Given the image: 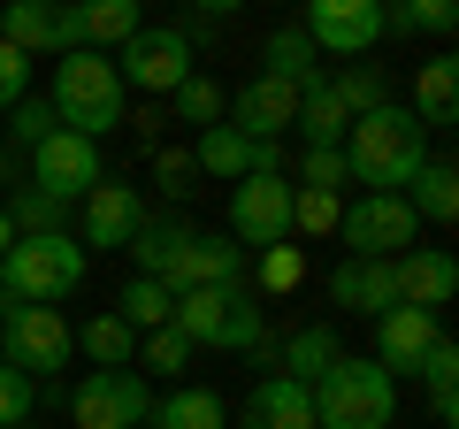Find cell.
<instances>
[{
  "mask_svg": "<svg viewBox=\"0 0 459 429\" xmlns=\"http://www.w3.org/2000/svg\"><path fill=\"white\" fill-rule=\"evenodd\" d=\"M421 162H429V131L413 123V108H398V100L352 116V131H344V169H352L368 192H406V177Z\"/></svg>",
  "mask_w": 459,
  "mask_h": 429,
  "instance_id": "1",
  "label": "cell"
},
{
  "mask_svg": "<svg viewBox=\"0 0 459 429\" xmlns=\"http://www.w3.org/2000/svg\"><path fill=\"white\" fill-rule=\"evenodd\" d=\"M307 391H314V429H391L398 422V376L376 368L368 353H337Z\"/></svg>",
  "mask_w": 459,
  "mask_h": 429,
  "instance_id": "2",
  "label": "cell"
},
{
  "mask_svg": "<svg viewBox=\"0 0 459 429\" xmlns=\"http://www.w3.org/2000/svg\"><path fill=\"white\" fill-rule=\"evenodd\" d=\"M123 92L131 84L115 77V54H92V47H77V54H62L54 62V123L62 131H77V138H108L115 123H123Z\"/></svg>",
  "mask_w": 459,
  "mask_h": 429,
  "instance_id": "3",
  "label": "cell"
},
{
  "mask_svg": "<svg viewBox=\"0 0 459 429\" xmlns=\"http://www.w3.org/2000/svg\"><path fill=\"white\" fill-rule=\"evenodd\" d=\"M84 284V246L69 231L47 238H16L0 253V299H31V307H62L69 292Z\"/></svg>",
  "mask_w": 459,
  "mask_h": 429,
  "instance_id": "4",
  "label": "cell"
},
{
  "mask_svg": "<svg viewBox=\"0 0 459 429\" xmlns=\"http://www.w3.org/2000/svg\"><path fill=\"white\" fill-rule=\"evenodd\" d=\"M192 346L214 353H261L268 346V322H261V299H246L238 284H199V292H177V314H169Z\"/></svg>",
  "mask_w": 459,
  "mask_h": 429,
  "instance_id": "5",
  "label": "cell"
},
{
  "mask_svg": "<svg viewBox=\"0 0 459 429\" xmlns=\"http://www.w3.org/2000/svg\"><path fill=\"white\" fill-rule=\"evenodd\" d=\"M69 353H77V330L62 322V307H31V299H0V361L23 368V376H47L54 368H69Z\"/></svg>",
  "mask_w": 459,
  "mask_h": 429,
  "instance_id": "6",
  "label": "cell"
},
{
  "mask_svg": "<svg viewBox=\"0 0 459 429\" xmlns=\"http://www.w3.org/2000/svg\"><path fill=\"white\" fill-rule=\"evenodd\" d=\"M153 414V383L138 368H92L69 391V422L77 429H138Z\"/></svg>",
  "mask_w": 459,
  "mask_h": 429,
  "instance_id": "7",
  "label": "cell"
},
{
  "mask_svg": "<svg viewBox=\"0 0 459 429\" xmlns=\"http://www.w3.org/2000/svg\"><path fill=\"white\" fill-rule=\"evenodd\" d=\"M230 238L238 246H283L291 238V177L283 169H253L230 184Z\"/></svg>",
  "mask_w": 459,
  "mask_h": 429,
  "instance_id": "8",
  "label": "cell"
},
{
  "mask_svg": "<svg viewBox=\"0 0 459 429\" xmlns=\"http://www.w3.org/2000/svg\"><path fill=\"white\" fill-rule=\"evenodd\" d=\"M337 231H344V246L360 253V261H398V253L413 246V231H421V214H413L398 192H360L337 214Z\"/></svg>",
  "mask_w": 459,
  "mask_h": 429,
  "instance_id": "9",
  "label": "cell"
},
{
  "mask_svg": "<svg viewBox=\"0 0 459 429\" xmlns=\"http://www.w3.org/2000/svg\"><path fill=\"white\" fill-rule=\"evenodd\" d=\"M0 39L16 54H77L84 47V23H77V0H0Z\"/></svg>",
  "mask_w": 459,
  "mask_h": 429,
  "instance_id": "10",
  "label": "cell"
},
{
  "mask_svg": "<svg viewBox=\"0 0 459 429\" xmlns=\"http://www.w3.org/2000/svg\"><path fill=\"white\" fill-rule=\"evenodd\" d=\"M100 177H108V169H100V138H77V131L54 123V131L31 146V184H39V192H54V199H69V207H77Z\"/></svg>",
  "mask_w": 459,
  "mask_h": 429,
  "instance_id": "11",
  "label": "cell"
},
{
  "mask_svg": "<svg viewBox=\"0 0 459 429\" xmlns=\"http://www.w3.org/2000/svg\"><path fill=\"white\" fill-rule=\"evenodd\" d=\"M299 31L314 39V54L360 62V54L383 39V0H307V23H299Z\"/></svg>",
  "mask_w": 459,
  "mask_h": 429,
  "instance_id": "12",
  "label": "cell"
},
{
  "mask_svg": "<svg viewBox=\"0 0 459 429\" xmlns=\"http://www.w3.org/2000/svg\"><path fill=\"white\" fill-rule=\"evenodd\" d=\"M115 77L138 92H177L192 77V39L184 31H138L131 47H115Z\"/></svg>",
  "mask_w": 459,
  "mask_h": 429,
  "instance_id": "13",
  "label": "cell"
},
{
  "mask_svg": "<svg viewBox=\"0 0 459 429\" xmlns=\"http://www.w3.org/2000/svg\"><path fill=\"white\" fill-rule=\"evenodd\" d=\"M238 276H246V246H230V231H192L177 253H169V268H161L169 299L199 292V284H238Z\"/></svg>",
  "mask_w": 459,
  "mask_h": 429,
  "instance_id": "14",
  "label": "cell"
},
{
  "mask_svg": "<svg viewBox=\"0 0 459 429\" xmlns=\"http://www.w3.org/2000/svg\"><path fill=\"white\" fill-rule=\"evenodd\" d=\"M138 223H146V207H138V192L131 184H115V177H100L92 192L77 199V246H131L138 238Z\"/></svg>",
  "mask_w": 459,
  "mask_h": 429,
  "instance_id": "15",
  "label": "cell"
},
{
  "mask_svg": "<svg viewBox=\"0 0 459 429\" xmlns=\"http://www.w3.org/2000/svg\"><path fill=\"white\" fill-rule=\"evenodd\" d=\"M192 169L214 177V184H238V177H253V169H283V162H276V138H246L238 123H207L199 146H192Z\"/></svg>",
  "mask_w": 459,
  "mask_h": 429,
  "instance_id": "16",
  "label": "cell"
},
{
  "mask_svg": "<svg viewBox=\"0 0 459 429\" xmlns=\"http://www.w3.org/2000/svg\"><path fill=\"white\" fill-rule=\"evenodd\" d=\"M437 314L429 307H383L376 314V353H368V361L376 368H391V376H421V353L437 346Z\"/></svg>",
  "mask_w": 459,
  "mask_h": 429,
  "instance_id": "17",
  "label": "cell"
},
{
  "mask_svg": "<svg viewBox=\"0 0 459 429\" xmlns=\"http://www.w3.org/2000/svg\"><path fill=\"white\" fill-rule=\"evenodd\" d=\"M230 123H238V131L246 138H283L299 123V84H283V77H246L238 84V92H230Z\"/></svg>",
  "mask_w": 459,
  "mask_h": 429,
  "instance_id": "18",
  "label": "cell"
},
{
  "mask_svg": "<svg viewBox=\"0 0 459 429\" xmlns=\"http://www.w3.org/2000/svg\"><path fill=\"white\" fill-rule=\"evenodd\" d=\"M391 276H398V307H452V292H459V253H444V246H406L391 261Z\"/></svg>",
  "mask_w": 459,
  "mask_h": 429,
  "instance_id": "19",
  "label": "cell"
},
{
  "mask_svg": "<svg viewBox=\"0 0 459 429\" xmlns=\"http://www.w3.org/2000/svg\"><path fill=\"white\" fill-rule=\"evenodd\" d=\"M329 307H352V314H368L376 322L383 307H398V276H391V261H337L329 268Z\"/></svg>",
  "mask_w": 459,
  "mask_h": 429,
  "instance_id": "20",
  "label": "cell"
},
{
  "mask_svg": "<svg viewBox=\"0 0 459 429\" xmlns=\"http://www.w3.org/2000/svg\"><path fill=\"white\" fill-rule=\"evenodd\" d=\"M246 429H314V391L299 376H261L246 391Z\"/></svg>",
  "mask_w": 459,
  "mask_h": 429,
  "instance_id": "21",
  "label": "cell"
},
{
  "mask_svg": "<svg viewBox=\"0 0 459 429\" xmlns=\"http://www.w3.org/2000/svg\"><path fill=\"white\" fill-rule=\"evenodd\" d=\"M452 116H459V62L437 54V62H421V77H413V123H421V131H452Z\"/></svg>",
  "mask_w": 459,
  "mask_h": 429,
  "instance_id": "22",
  "label": "cell"
},
{
  "mask_svg": "<svg viewBox=\"0 0 459 429\" xmlns=\"http://www.w3.org/2000/svg\"><path fill=\"white\" fill-rule=\"evenodd\" d=\"M77 23H84V47L92 54H115V47H131L146 31L138 0H77Z\"/></svg>",
  "mask_w": 459,
  "mask_h": 429,
  "instance_id": "23",
  "label": "cell"
},
{
  "mask_svg": "<svg viewBox=\"0 0 459 429\" xmlns=\"http://www.w3.org/2000/svg\"><path fill=\"white\" fill-rule=\"evenodd\" d=\"M398 199H406V207L421 214V223H452V214H459V169L429 153V162L406 177V192H398Z\"/></svg>",
  "mask_w": 459,
  "mask_h": 429,
  "instance_id": "24",
  "label": "cell"
},
{
  "mask_svg": "<svg viewBox=\"0 0 459 429\" xmlns=\"http://www.w3.org/2000/svg\"><path fill=\"white\" fill-rule=\"evenodd\" d=\"M452 39L459 31V0H383V39Z\"/></svg>",
  "mask_w": 459,
  "mask_h": 429,
  "instance_id": "25",
  "label": "cell"
},
{
  "mask_svg": "<svg viewBox=\"0 0 459 429\" xmlns=\"http://www.w3.org/2000/svg\"><path fill=\"white\" fill-rule=\"evenodd\" d=\"M153 429H230V407L214 391H199V383H177L169 398H153V414H146Z\"/></svg>",
  "mask_w": 459,
  "mask_h": 429,
  "instance_id": "26",
  "label": "cell"
},
{
  "mask_svg": "<svg viewBox=\"0 0 459 429\" xmlns=\"http://www.w3.org/2000/svg\"><path fill=\"white\" fill-rule=\"evenodd\" d=\"M261 62H268V77H283V84H322V69H314V39L299 31V23H276L268 31V47H261Z\"/></svg>",
  "mask_w": 459,
  "mask_h": 429,
  "instance_id": "27",
  "label": "cell"
},
{
  "mask_svg": "<svg viewBox=\"0 0 459 429\" xmlns=\"http://www.w3.org/2000/svg\"><path fill=\"white\" fill-rule=\"evenodd\" d=\"M77 353L92 368H131L138 361V330L123 322V314H92V322L77 330Z\"/></svg>",
  "mask_w": 459,
  "mask_h": 429,
  "instance_id": "28",
  "label": "cell"
},
{
  "mask_svg": "<svg viewBox=\"0 0 459 429\" xmlns=\"http://www.w3.org/2000/svg\"><path fill=\"white\" fill-rule=\"evenodd\" d=\"M291 131L307 138V146H344V131H352V116L337 108V92H329V77L299 92V123H291Z\"/></svg>",
  "mask_w": 459,
  "mask_h": 429,
  "instance_id": "29",
  "label": "cell"
},
{
  "mask_svg": "<svg viewBox=\"0 0 459 429\" xmlns=\"http://www.w3.org/2000/svg\"><path fill=\"white\" fill-rule=\"evenodd\" d=\"M184 238H192V223H184V214H146V223H138V238H131L123 253L138 261V276H161L169 253H177Z\"/></svg>",
  "mask_w": 459,
  "mask_h": 429,
  "instance_id": "30",
  "label": "cell"
},
{
  "mask_svg": "<svg viewBox=\"0 0 459 429\" xmlns=\"http://www.w3.org/2000/svg\"><path fill=\"white\" fill-rule=\"evenodd\" d=\"M337 330H329V322H307V330H291V346H283V376H299V383H314L322 376L329 361H337Z\"/></svg>",
  "mask_w": 459,
  "mask_h": 429,
  "instance_id": "31",
  "label": "cell"
},
{
  "mask_svg": "<svg viewBox=\"0 0 459 429\" xmlns=\"http://www.w3.org/2000/svg\"><path fill=\"white\" fill-rule=\"evenodd\" d=\"M115 314H123V322L146 337V330H161L169 314H177V299H169V284H161V276H131V284H123V307H115Z\"/></svg>",
  "mask_w": 459,
  "mask_h": 429,
  "instance_id": "32",
  "label": "cell"
},
{
  "mask_svg": "<svg viewBox=\"0 0 459 429\" xmlns=\"http://www.w3.org/2000/svg\"><path fill=\"white\" fill-rule=\"evenodd\" d=\"M169 100H177V123H199V131L230 116V92H222L214 77H199V69H192V77H184V84H177Z\"/></svg>",
  "mask_w": 459,
  "mask_h": 429,
  "instance_id": "33",
  "label": "cell"
},
{
  "mask_svg": "<svg viewBox=\"0 0 459 429\" xmlns=\"http://www.w3.org/2000/svg\"><path fill=\"white\" fill-rule=\"evenodd\" d=\"M344 214V192H314V184H291V231L299 238H329Z\"/></svg>",
  "mask_w": 459,
  "mask_h": 429,
  "instance_id": "34",
  "label": "cell"
},
{
  "mask_svg": "<svg viewBox=\"0 0 459 429\" xmlns=\"http://www.w3.org/2000/svg\"><path fill=\"white\" fill-rule=\"evenodd\" d=\"M8 223H16V238H47V231H62L69 223V199H54V192H16V207H8Z\"/></svg>",
  "mask_w": 459,
  "mask_h": 429,
  "instance_id": "35",
  "label": "cell"
},
{
  "mask_svg": "<svg viewBox=\"0 0 459 429\" xmlns=\"http://www.w3.org/2000/svg\"><path fill=\"white\" fill-rule=\"evenodd\" d=\"M192 353H199V346L177 330V322H161V330H146V337H138V361H146V368H161V376L192 368Z\"/></svg>",
  "mask_w": 459,
  "mask_h": 429,
  "instance_id": "36",
  "label": "cell"
},
{
  "mask_svg": "<svg viewBox=\"0 0 459 429\" xmlns=\"http://www.w3.org/2000/svg\"><path fill=\"white\" fill-rule=\"evenodd\" d=\"M299 284H307V253H299L291 238H283V246H261V292L276 299V292H299Z\"/></svg>",
  "mask_w": 459,
  "mask_h": 429,
  "instance_id": "37",
  "label": "cell"
},
{
  "mask_svg": "<svg viewBox=\"0 0 459 429\" xmlns=\"http://www.w3.org/2000/svg\"><path fill=\"white\" fill-rule=\"evenodd\" d=\"M31 414H39V383L23 376V368L0 361V429H23Z\"/></svg>",
  "mask_w": 459,
  "mask_h": 429,
  "instance_id": "38",
  "label": "cell"
},
{
  "mask_svg": "<svg viewBox=\"0 0 459 429\" xmlns=\"http://www.w3.org/2000/svg\"><path fill=\"white\" fill-rule=\"evenodd\" d=\"M329 92H337V108H344V116H368V108H383V100H391L376 69H344V77H329Z\"/></svg>",
  "mask_w": 459,
  "mask_h": 429,
  "instance_id": "39",
  "label": "cell"
},
{
  "mask_svg": "<svg viewBox=\"0 0 459 429\" xmlns=\"http://www.w3.org/2000/svg\"><path fill=\"white\" fill-rule=\"evenodd\" d=\"M299 184H314V192H344V184H352V169H344V146H307V162H299Z\"/></svg>",
  "mask_w": 459,
  "mask_h": 429,
  "instance_id": "40",
  "label": "cell"
},
{
  "mask_svg": "<svg viewBox=\"0 0 459 429\" xmlns=\"http://www.w3.org/2000/svg\"><path fill=\"white\" fill-rule=\"evenodd\" d=\"M199 169H192V153H184V146H161V153H153V184H161V192L169 199H184V192H199Z\"/></svg>",
  "mask_w": 459,
  "mask_h": 429,
  "instance_id": "41",
  "label": "cell"
},
{
  "mask_svg": "<svg viewBox=\"0 0 459 429\" xmlns=\"http://www.w3.org/2000/svg\"><path fill=\"white\" fill-rule=\"evenodd\" d=\"M23 84H31V54H16L8 39H0V108H16Z\"/></svg>",
  "mask_w": 459,
  "mask_h": 429,
  "instance_id": "42",
  "label": "cell"
},
{
  "mask_svg": "<svg viewBox=\"0 0 459 429\" xmlns=\"http://www.w3.org/2000/svg\"><path fill=\"white\" fill-rule=\"evenodd\" d=\"M8 131H16V146H39V138L54 131V108L47 100H16V123H8Z\"/></svg>",
  "mask_w": 459,
  "mask_h": 429,
  "instance_id": "43",
  "label": "cell"
},
{
  "mask_svg": "<svg viewBox=\"0 0 459 429\" xmlns=\"http://www.w3.org/2000/svg\"><path fill=\"white\" fill-rule=\"evenodd\" d=\"M429 414H437L444 429L459 422V376H429Z\"/></svg>",
  "mask_w": 459,
  "mask_h": 429,
  "instance_id": "44",
  "label": "cell"
},
{
  "mask_svg": "<svg viewBox=\"0 0 459 429\" xmlns=\"http://www.w3.org/2000/svg\"><path fill=\"white\" fill-rule=\"evenodd\" d=\"M192 8H207V16H238L246 0H192Z\"/></svg>",
  "mask_w": 459,
  "mask_h": 429,
  "instance_id": "45",
  "label": "cell"
},
{
  "mask_svg": "<svg viewBox=\"0 0 459 429\" xmlns=\"http://www.w3.org/2000/svg\"><path fill=\"white\" fill-rule=\"evenodd\" d=\"M8 246H16V223H8V207H0V253H8Z\"/></svg>",
  "mask_w": 459,
  "mask_h": 429,
  "instance_id": "46",
  "label": "cell"
},
{
  "mask_svg": "<svg viewBox=\"0 0 459 429\" xmlns=\"http://www.w3.org/2000/svg\"><path fill=\"white\" fill-rule=\"evenodd\" d=\"M138 429H153V422H138Z\"/></svg>",
  "mask_w": 459,
  "mask_h": 429,
  "instance_id": "47",
  "label": "cell"
}]
</instances>
